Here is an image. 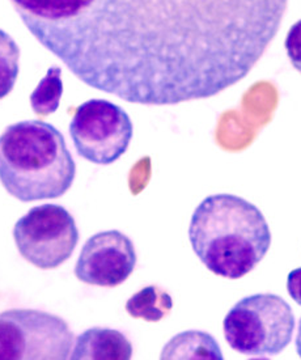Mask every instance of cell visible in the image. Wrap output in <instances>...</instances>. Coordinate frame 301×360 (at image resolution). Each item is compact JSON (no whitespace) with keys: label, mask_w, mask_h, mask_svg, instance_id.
Listing matches in <instances>:
<instances>
[{"label":"cell","mask_w":301,"mask_h":360,"mask_svg":"<svg viewBox=\"0 0 301 360\" xmlns=\"http://www.w3.org/2000/svg\"><path fill=\"white\" fill-rule=\"evenodd\" d=\"M32 36L87 86L179 105L244 80L288 0H11Z\"/></svg>","instance_id":"1"},{"label":"cell","mask_w":301,"mask_h":360,"mask_svg":"<svg viewBox=\"0 0 301 360\" xmlns=\"http://www.w3.org/2000/svg\"><path fill=\"white\" fill-rule=\"evenodd\" d=\"M188 240L211 273L236 281L252 273L266 257L271 231L253 203L233 194H215L194 211Z\"/></svg>","instance_id":"2"},{"label":"cell","mask_w":301,"mask_h":360,"mask_svg":"<svg viewBox=\"0 0 301 360\" xmlns=\"http://www.w3.org/2000/svg\"><path fill=\"white\" fill-rule=\"evenodd\" d=\"M75 176L65 136L53 124L21 121L0 135V182L12 197L21 202L59 198Z\"/></svg>","instance_id":"3"},{"label":"cell","mask_w":301,"mask_h":360,"mask_svg":"<svg viewBox=\"0 0 301 360\" xmlns=\"http://www.w3.org/2000/svg\"><path fill=\"white\" fill-rule=\"evenodd\" d=\"M223 330L226 343L237 352L274 356L291 343L295 314L290 304L278 295H250L226 313Z\"/></svg>","instance_id":"4"},{"label":"cell","mask_w":301,"mask_h":360,"mask_svg":"<svg viewBox=\"0 0 301 360\" xmlns=\"http://www.w3.org/2000/svg\"><path fill=\"white\" fill-rule=\"evenodd\" d=\"M74 347L68 323L37 309L0 313V360H66Z\"/></svg>","instance_id":"5"},{"label":"cell","mask_w":301,"mask_h":360,"mask_svg":"<svg viewBox=\"0 0 301 360\" xmlns=\"http://www.w3.org/2000/svg\"><path fill=\"white\" fill-rule=\"evenodd\" d=\"M13 238L29 264L51 270L71 258L79 241V229L63 206L46 203L29 210L18 220Z\"/></svg>","instance_id":"6"},{"label":"cell","mask_w":301,"mask_h":360,"mask_svg":"<svg viewBox=\"0 0 301 360\" xmlns=\"http://www.w3.org/2000/svg\"><path fill=\"white\" fill-rule=\"evenodd\" d=\"M132 134L129 114L101 98L80 105L70 124V135L79 156L97 165H109L122 158L130 147Z\"/></svg>","instance_id":"7"},{"label":"cell","mask_w":301,"mask_h":360,"mask_svg":"<svg viewBox=\"0 0 301 360\" xmlns=\"http://www.w3.org/2000/svg\"><path fill=\"white\" fill-rule=\"evenodd\" d=\"M132 238L117 229L89 237L76 262V278L89 285L117 287L124 283L136 266Z\"/></svg>","instance_id":"8"},{"label":"cell","mask_w":301,"mask_h":360,"mask_svg":"<svg viewBox=\"0 0 301 360\" xmlns=\"http://www.w3.org/2000/svg\"><path fill=\"white\" fill-rule=\"evenodd\" d=\"M132 342L123 333L109 328H91L76 338L72 360H130Z\"/></svg>","instance_id":"9"},{"label":"cell","mask_w":301,"mask_h":360,"mask_svg":"<svg viewBox=\"0 0 301 360\" xmlns=\"http://www.w3.org/2000/svg\"><path fill=\"white\" fill-rule=\"evenodd\" d=\"M160 359L223 360L224 356L211 334L188 330L179 333L164 346Z\"/></svg>","instance_id":"10"},{"label":"cell","mask_w":301,"mask_h":360,"mask_svg":"<svg viewBox=\"0 0 301 360\" xmlns=\"http://www.w3.org/2000/svg\"><path fill=\"white\" fill-rule=\"evenodd\" d=\"M173 308V299L159 285H147L132 295L126 303V312L132 319H141L148 323H158L167 317Z\"/></svg>","instance_id":"11"},{"label":"cell","mask_w":301,"mask_h":360,"mask_svg":"<svg viewBox=\"0 0 301 360\" xmlns=\"http://www.w3.org/2000/svg\"><path fill=\"white\" fill-rule=\"evenodd\" d=\"M62 95V68L59 66H51L30 95V105L33 112L39 117H47L50 114L56 113L60 104Z\"/></svg>","instance_id":"12"},{"label":"cell","mask_w":301,"mask_h":360,"mask_svg":"<svg viewBox=\"0 0 301 360\" xmlns=\"http://www.w3.org/2000/svg\"><path fill=\"white\" fill-rule=\"evenodd\" d=\"M20 48L8 33L0 29V100L12 92L19 76Z\"/></svg>","instance_id":"13"},{"label":"cell","mask_w":301,"mask_h":360,"mask_svg":"<svg viewBox=\"0 0 301 360\" xmlns=\"http://www.w3.org/2000/svg\"><path fill=\"white\" fill-rule=\"evenodd\" d=\"M284 48L292 66L301 74V20L296 21L288 30Z\"/></svg>","instance_id":"14"},{"label":"cell","mask_w":301,"mask_h":360,"mask_svg":"<svg viewBox=\"0 0 301 360\" xmlns=\"http://www.w3.org/2000/svg\"><path fill=\"white\" fill-rule=\"evenodd\" d=\"M287 291L293 302L301 305V267L292 270L287 278Z\"/></svg>","instance_id":"15"},{"label":"cell","mask_w":301,"mask_h":360,"mask_svg":"<svg viewBox=\"0 0 301 360\" xmlns=\"http://www.w3.org/2000/svg\"><path fill=\"white\" fill-rule=\"evenodd\" d=\"M296 351H297V355L301 358V319L299 328H297V335H296Z\"/></svg>","instance_id":"16"}]
</instances>
